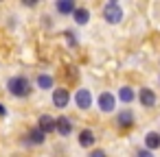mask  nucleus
Instances as JSON below:
<instances>
[{
  "mask_svg": "<svg viewBox=\"0 0 160 157\" xmlns=\"http://www.w3.org/2000/svg\"><path fill=\"white\" fill-rule=\"evenodd\" d=\"M7 87H9V92H11L13 96H18V98L29 96V92H31V85H29V81H27L24 76H13V79H9Z\"/></svg>",
  "mask_w": 160,
  "mask_h": 157,
  "instance_id": "1",
  "label": "nucleus"
},
{
  "mask_svg": "<svg viewBox=\"0 0 160 157\" xmlns=\"http://www.w3.org/2000/svg\"><path fill=\"white\" fill-rule=\"evenodd\" d=\"M103 16H105V20H108L110 24H118L121 18H123V9H121L116 2H108L105 9H103Z\"/></svg>",
  "mask_w": 160,
  "mask_h": 157,
  "instance_id": "2",
  "label": "nucleus"
},
{
  "mask_svg": "<svg viewBox=\"0 0 160 157\" xmlns=\"http://www.w3.org/2000/svg\"><path fill=\"white\" fill-rule=\"evenodd\" d=\"M114 105H116V98H114V94H110V92H103L101 96H99V109L101 111H112L114 109Z\"/></svg>",
  "mask_w": 160,
  "mask_h": 157,
  "instance_id": "3",
  "label": "nucleus"
},
{
  "mask_svg": "<svg viewBox=\"0 0 160 157\" xmlns=\"http://www.w3.org/2000/svg\"><path fill=\"white\" fill-rule=\"evenodd\" d=\"M53 103H55V107H59V109H64V107H68V103H70V94L66 92V90H55L53 92Z\"/></svg>",
  "mask_w": 160,
  "mask_h": 157,
  "instance_id": "4",
  "label": "nucleus"
},
{
  "mask_svg": "<svg viewBox=\"0 0 160 157\" xmlns=\"http://www.w3.org/2000/svg\"><path fill=\"white\" fill-rule=\"evenodd\" d=\"M75 103L79 105V109H88L90 105H92V94L88 92V90H79L77 94H75Z\"/></svg>",
  "mask_w": 160,
  "mask_h": 157,
  "instance_id": "5",
  "label": "nucleus"
},
{
  "mask_svg": "<svg viewBox=\"0 0 160 157\" xmlns=\"http://www.w3.org/2000/svg\"><path fill=\"white\" fill-rule=\"evenodd\" d=\"M38 122H40V124H38V129H40V131H42L44 135H46V133H53V131H55V118H51L48 113H42Z\"/></svg>",
  "mask_w": 160,
  "mask_h": 157,
  "instance_id": "6",
  "label": "nucleus"
},
{
  "mask_svg": "<svg viewBox=\"0 0 160 157\" xmlns=\"http://www.w3.org/2000/svg\"><path fill=\"white\" fill-rule=\"evenodd\" d=\"M55 131H59L62 135H70V131H72V122H70V118H66V116L57 118V120H55Z\"/></svg>",
  "mask_w": 160,
  "mask_h": 157,
  "instance_id": "7",
  "label": "nucleus"
},
{
  "mask_svg": "<svg viewBox=\"0 0 160 157\" xmlns=\"http://www.w3.org/2000/svg\"><path fill=\"white\" fill-rule=\"evenodd\" d=\"M138 98H140V103H142L145 107H153V105H156V94H153L149 87H142L140 94H138Z\"/></svg>",
  "mask_w": 160,
  "mask_h": 157,
  "instance_id": "8",
  "label": "nucleus"
},
{
  "mask_svg": "<svg viewBox=\"0 0 160 157\" xmlns=\"http://www.w3.org/2000/svg\"><path fill=\"white\" fill-rule=\"evenodd\" d=\"M116 122H118V127H132L134 124V113L129 111V109H125V111H121L118 113V118H116Z\"/></svg>",
  "mask_w": 160,
  "mask_h": 157,
  "instance_id": "9",
  "label": "nucleus"
},
{
  "mask_svg": "<svg viewBox=\"0 0 160 157\" xmlns=\"http://www.w3.org/2000/svg\"><path fill=\"white\" fill-rule=\"evenodd\" d=\"M79 144H81L83 148L92 146V144H94V133H92L90 129H83V131L79 133Z\"/></svg>",
  "mask_w": 160,
  "mask_h": 157,
  "instance_id": "10",
  "label": "nucleus"
},
{
  "mask_svg": "<svg viewBox=\"0 0 160 157\" xmlns=\"http://www.w3.org/2000/svg\"><path fill=\"white\" fill-rule=\"evenodd\" d=\"M145 144H147V148H158L160 146V133H156V131H151V133H147L145 135Z\"/></svg>",
  "mask_w": 160,
  "mask_h": 157,
  "instance_id": "11",
  "label": "nucleus"
},
{
  "mask_svg": "<svg viewBox=\"0 0 160 157\" xmlns=\"http://www.w3.org/2000/svg\"><path fill=\"white\" fill-rule=\"evenodd\" d=\"M72 18H75V22H77V24H86V22H88V18H90V11L79 7V9H75V11H72Z\"/></svg>",
  "mask_w": 160,
  "mask_h": 157,
  "instance_id": "12",
  "label": "nucleus"
},
{
  "mask_svg": "<svg viewBox=\"0 0 160 157\" xmlns=\"http://www.w3.org/2000/svg\"><path fill=\"white\" fill-rule=\"evenodd\" d=\"M44 137H46V135H44L38 127H33V129L29 131V142H31V144H42V142H44Z\"/></svg>",
  "mask_w": 160,
  "mask_h": 157,
  "instance_id": "13",
  "label": "nucleus"
},
{
  "mask_svg": "<svg viewBox=\"0 0 160 157\" xmlns=\"http://www.w3.org/2000/svg\"><path fill=\"white\" fill-rule=\"evenodd\" d=\"M57 11L59 13H72L75 11V2H72V0H59V2H57Z\"/></svg>",
  "mask_w": 160,
  "mask_h": 157,
  "instance_id": "14",
  "label": "nucleus"
},
{
  "mask_svg": "<svg viewBox=\"0 0 160 157\" xmlns=\"http://www.w3.org/2000/svg\"><path fill=\"white\" fill-rule=\"evenodd\" d=\"M38 87H40V90H51V87H53V76L40 74V76H38Z\"/></svg>",
  "mask_w": 160,
  "mask_h": 157,
  "instance_id": "15",
  "label": "nucleus"
},
{
  "mask_svg": "<svg viewBox=\"0 0 160 157\" xmlns=\"http://www.w3.org/2000/svg\"><path fill=\"white\" fill-rule=\"evenodd\" d=\"M118 98H121L123 103H132V100H134V90H132V87H121V90H118Z\"/></svg>",
  "mask_w": 160,
  "mask_h": 157,
  "instance_id": "16",
  "label": "nucleus"
},
{
  "mask_svg": "<svg viewBox=\"0 0 160 157\" xmlns=\"http://www.w3.org/2000/svg\"><path fill=\"white\" fill-rule=\"evenodd\" d=\"M64 35H66V39H68V44H70V46H72V44H77V37H75V35H72L70 31H66Z\"/></svg>",
  "mask_w": 160,
  "mask_h": 157,
  "instance_id": "17",
  "label": "nucleus"
},
{
  "mask_svg": "<svg viewBox=\"0 0 160 157\" xmlns=\"http://www.w3.org/2000/svg\"><path fill=\"white\" fill-rule=\"evenodd\" d=\"M90 157H105V150L97 148V150H92V153H90Z\"/></svg>",
  "mask_w": 160,
  "mask_h": 157,
  "instance_id": "18",
  "label": "nucleus"
},
{
  "mask_svg": "<svg viewBox=\"0 0 160 157\" xmlns=\"http://www.w3.org/2000/svg\"><path fill=\"white\" fill-rule=\"evenodd\" d=\"M138 157H153V155H151V150H145L142 148V150H138Z\"/></svg>",
  "mask_w": 160,
  "mask_h": 157,
  "instance_id": "19",
  "label": "nucleus"
},
{
  "mask_svg": "<svg viewBox=\"0 0 160 157\" xmlns=\"http://www.w3.org/2000/svg\"><path fill=\"white\" fill-rule=\"evenodd\" d=\"M0 116H7V109H5V105L0 103Z\"/></svg>",
  "mask_w": 160,
  "mask_h": 157,
  "instance_id": "20",
  "label": "nucleus"
}]
</instances>
